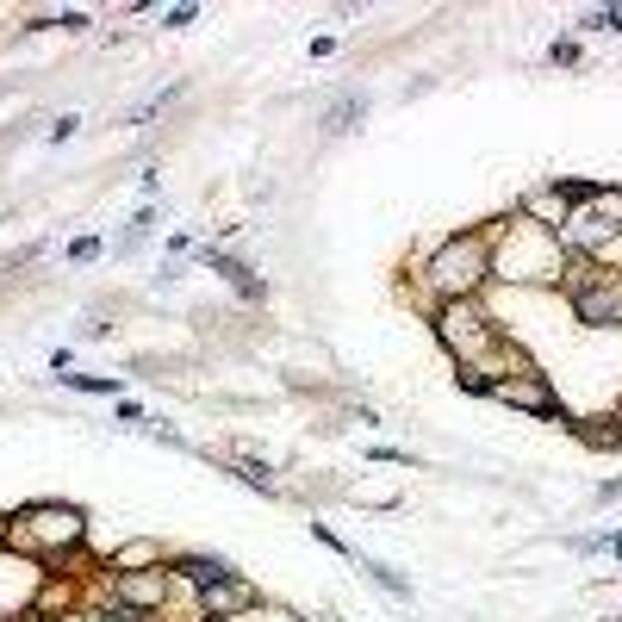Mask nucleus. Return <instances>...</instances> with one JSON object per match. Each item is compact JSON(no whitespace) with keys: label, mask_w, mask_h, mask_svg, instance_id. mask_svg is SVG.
I'll list each match as a JSON object with an SVG mask.
<instances>
[{"label":"nucleus","mask_w":622,"mask_h":622,"mask_svg":"<svg viewBox=\"0 0 622 622\" xmlns=\"http://www.w3.org/2000/svg\"><path fill=\"white\" fill-rule=\"evenodd\" d=\"M486 392L504 399V405H523V411H554V392L542 380H504V386H486Z\"/></svg>","instance_id":"7ed1b4c3"},{"label":"nucleus","mask_w":622,"mask_h":622,"mask_svg":"<svg viewBox=\"0 0 622 622\" xmlns=\"http://www.w3.org/2000/svg\"><path fill=\"white\" fill-rule=\"evenodd\" d=\"M442 343L455 349V355H486V349H498V330H486V318L455 299V305L442 311Z\"/></svg>","instance_id":"f03ea898"},{"label":"nucleus","mask_w":622,"mask_h":622,"mask_svg":"<svg viewBox=\"0 0 622 622\" xmlns=\"http://www.w3.org/2000/svg\"><path fill=\"white\" fill-rule=\"evenodd\" d=\"M249 604H256V591H249L243 579H212L206 585V610L212 616H231V610H249Z\"/></svg>","instance_id":"20e7f679"},{"label":"nucleus","mask_w":622,"mask_h":622,"mask_svg":"<svg viewBox=\"0 0 622 622\" xmlns=\"http://www.w3.org/2000/svg\"><path fill=\"white\" fill-rule=\"evenodd\" d=\"M591 548H610V554L622 560V535H610V542H591Z\"/></svg>","instance_id":"9b49d317"},{"label":"nucleus","mask_w":622,"mask_h":622,"mask_svg":"<svg viewBox=\"0 0 622 622\" xmlns=\"http://www.w3.org/2000/svg\"><path fill=\"white\" fill-rule=\"evenodd\" d=\"M162 591H168V585H162L156 573H125V579H119V598H125V604H162Z\"/></svg>","instance_id":"423d86ee"},{"label":"nucleus","mask_w":622,"mask_h":622,"mask_svg":"<svg viewBox=\"0 0 622 622\" xmlns=\"http://www.w3.org/2000/svg\"><path fill=\"white\" fill-rule=\"evenodd\" d=\"M212 268H218V274H231V280H237L243 293H262V287H256V274H249L243 262H231V256H212Z\"/></svg>","instance_id":"1a4fd4ad"},{"label":"nucleus","mask_w":622,"mask_h":622,"mask_svg":"<svg viewBox=\"0 0 622 622\" xmlns=\"http://www.w3.org/2000/svg\"><path fill=\"white\" fill-rule=\"evenodd\" d=\"M181 573H193V579H200V585H212V579H224V567H218V560H187V567Z\"/></svg>","instance_id":"9d476101"},{"label":"nucleus","mask_w":622,"mask_h":622,"mask_svg":"<svg viewBox=\"0 0 622 622\" xmlns=\"http://www.w3.org/2000/svg\"><path fill=\"white\" fill-rule=\"evenodd\" d=\"M0 535H7V529H0Z\"/></svg>","instance_id":"f8f14e48"},{"label":"nucleus","mask_w":622,"mask_h":622,"mask_svg":"<svg viewBox=\"0 0 622 622\" xmlns=\"http://www.w3.org/2000/svg\"><path fill=\"white\" fill-rule=\"evenodd\" d=\"M479 274H486V243L479 237H461V243H448L442 256L430 262V280L448 293V299H467L479 287Z\"/></svg>","instance_id":"f257e3e1"},{"label":"nucleus","mask_w":622,"mask_h":622,"mask_svg":"<svg viewBox=\"0 0 622 622\" xmlns=\"http://www.w3.org/2000/svg\"><path fill=\"white\" fill-rule=\"evenodd\" d=\"M25 523H32L38 542H75V535H81V517L75 511H32Z\"/></svg>","instance_id":"39448f33"},{"label":"nucleus","mask_w":622,"mask_h":622,"mask_svg":"<svg viewBox=\"0 0 622 622\" xmlns=\"http://www.w3.org/2000/svg\"><path fill=\"white\" fill-rule=\"evenodd\" d=\"M579 311H585L591 324H604V318H616V311H622V299L610 287H598V293H579Z\"/></svg>","instance_id":"0eeeda50"},{"label":"nucleus","mask_w":622,"mask_h":622,"mask_svg":"<svg viewBox=\"0 0 622 622\" xmlns=\"http://www.w3.org/2000/svg\"><path fill=\"white\" fill-rule=\"evenodd\" d=\"M361 112H367V100H361V94H349V100H343V106H336L330 119H324V131H349V125L361 119Z\"/></svg>","instance_id":"6e6552de"}]
</instances>
